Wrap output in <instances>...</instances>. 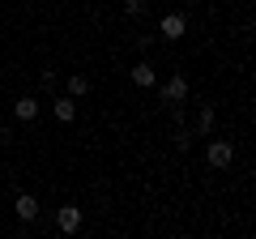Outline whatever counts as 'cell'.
<instances>
[{
	"label": "cell",
	"instance_id": "cell-6",
	"mask_svg": "<svg viewBox=\"0 0 256 239\" xmlns=\"http://www.w3.org/2000/svg\"><path fill=\"white\" fill-rule=\"evenodd\" d=\"M52 111H56V120H60V124H68V120L77 116V102H73V94H68V98H60V94H56Z\"/></svg>",
	"mask_w": 256,
	"mask_h": 239
},
{
	"label": "cell",
	"instance_id": "cell-11",
	"mask_svg": "<svg viewBox=\"0 0 256 239\" xmlns=\"http://www.w3.org/2000/svg\"><path fill=\"white\" fill-rule=\"evenodd\" d=\"M124 9H128V18H141L146 13V0H124Z\"/></svg>",
	"mask_w": 256,
	"mask_h": 239
},
{
	"label": "cell",
	"instance_id": "cell-4",
	"mask_svg": "<svg viewBox=\"0 0 256 239\" xmlns=\"http://www.w3.org/2000/svg\"><path fill=\"white\" fill-rule=\"evenodd\" d=\"M184 30H188V18L184 13H166L162 18V38H184Z\"/></svg>",
	"mask_w": 256,
	"mask_h": 239
},
{
	"label": "cell",
	"instance_id": "cell-10",
	"mask_svg": "<svg viewBox=\"0 0 256 239\" xmlns=\"http://www.w3.org/2000/svg\"><path fill=\"white\" fill-rule=\"evenodd\" d=\"M86 90H90V77H86V73H73V77H68V94H73V98H82Z\"/></svg>",
	"mask_w": 256,
	"mask_h": 239
},
{
	"label": "cell",
	"instance_id": "cell-3",
	"mask_svg": "<svg viewBox=\"0 0 256 239\" xmlns=\"http://www.w3.org/2000/svg\"><path fill=\"white\" fill-rule=\"evenodd\" d=\"M162 98L166 102H184L188 98V82H184V77H166L162 82Z\"/></svg>",
	"mask_w": 256,
	"mask_h": 239
},
{
	"label": "cell",
	"instance_id": "cell-1",
	"mask_svg": "<svg viewBox=\"0 0 256 239\" xmlns=\"http://www.w3.org/2000/svg\"><path fill=\"white\" fill-rule=\"evenodd\" d=\"M205 158H210V166H230V158H235V146H230V141H210Z\"/></svg>",
	"mask_w": 256,
	"mask_h": 239
},
{
	"label": "cell",
	"instance_id": "cell-5",
	"mask_svg": "<svg viewBox=\"0 0 256 239\" xmlns=\"http://www.w3.org/2000/svg\"><path fill=\"white\" fill-rule=\"evenodd\" d=\"M13 210H18V218H22V222H34V218H38V201H34L30 192H22Z\"/></svg>",
	"mask_w": 256,
	"mask_h": 239
},
{
	"label": "cell",
	"instance_id": "cell-8",
	"mask_svg": "<svg viewBox=\"0 0 256 239\" xmlns=\"http://www.w3.org/2000/svg\"><path fill=\"white\" fill-rule=\"evenodd\" d=\"M132 82H137V86H154V82H158L154 64H150V60H141V64H132Z\"/></svg>",
	"mask_w": 256,
	"mask_h": 239
},
{
	"label": "cell",
	"instance_id": "cell-2",
	"mask_svg": "<svg viewBox=\"0 0 256 239\" xmlns=\"http://www.w3.org/2000/svg\"><path fill=\"white\" fill-rule=\"evenodd\" d=\"M56 226H60V235H77V230H82V210H77V205H64L60 218H56Z\"/></svg>",
	"mask_w": 256,
	"mask_h": 239
},
{
	"label": "cell",
	"instance_id": "cell-9",
	"mask_svg": "<svg viewBox=\"0 0 256 239\" xmlns=\"http://www.w3.org/2000/svg\"><path fill=\"white\" fill-rule=\"evenodd\" d=\"M13 116H18V120H34V116H38V102L26 94V98H18V102H13Z\"/></svg>",
	"mask_w": 256,
	"mask_h": 239
},
{
	"label": "cell",
	"instance_id": "cell-7",
	"mask_svg": "<svg viewBox=\"0 0 256 239\" xmlns=\"http://www.w3.org/2000/svg\"><path fill=\"white\" fill-rule=\"evenodd\" d=\"M214 120H218V116H214V107H201V111H196V124H192V132L210 137V132H214Z\"/></svg>",
	"mask_w": 256,
	"mask_h": 239
}]
</instances>
